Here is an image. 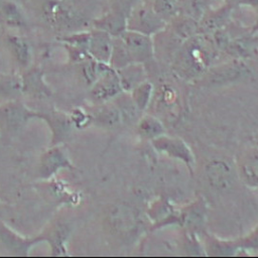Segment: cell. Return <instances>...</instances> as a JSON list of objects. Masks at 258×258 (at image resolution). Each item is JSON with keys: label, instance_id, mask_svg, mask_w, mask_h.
I'll return each mask as SVG.
<instances>
[{"label": "cell", "instance_id": "obj_7", "mask_svg": "<svg viewBox=\"0 0 258 258\" xmlns=\"http://www.w3.org/2000/svg\"><path fill=\"white\" fill-rule=\"evenodd\" d=\"M119 79L122 85V88L125 90H133L136 86L141 84L144 76V72L139 67H132L127 69H120Z\"/></svg>", "mask_w": 258, "mask_h": 258}, {"label": "cell", "instance_id": "obj_4", "mask_svg": "<svg viewBox=\"0 0 258 258\" xmlns=\"http://www.w3.org/2000/svg\"><path fill=\"white\" fill-rule=\"evenodd\" d=\"M241 176L251 186H258V150L245 153L240 161Z\"/></svg>", "mask_w": 258, "mask_h": 258}, {"label": "cell", "instance_id": "obj_9", "mask_svg": "<svg viewBox=\"0 0 258 258\" xmlns=\"http://www.w3.org/2000/svg\"><path fill=\"white\" fill-rule=\"evenodd\" d=\"M121 113L113 106L101 107L96 112V120L106 126H113L120 122Z\"/></svg>", "mask_w": 258, "mask_h": 258}, {"label": "cell", "instance_id": "obj_6", "mask_svg": "<svg viewBox=\"0 0 258 258\" xmlns=\"http://www.w3.org/2000/svg\"><path fill=\"white\" fill-rule=\"evenodd\" d=\"M137 130L140 136L151 140L164 134V127L162 123L157 118L149 115H146L139 120Z\"/></svg>", "mask_w": 258, "mask_h": 258}, {"label": "cell", "instance_id": "obj_8", "mask_svg": "<svg viewBox=\"0 0 258 258\" xmlns=\"http://www.w3.org/2000/svg\"><path fill=\"white\" fill-rule=\"evenodd\" d=\"M152 94V85L148 82H142L132 90V100L139 110L147 108Z\"/></svg>", "mask_w": 258, "mask_h": 258}, {"label": "cell", "instance_id": "obj_5", "mask_svg": "<svg viewBox=\"0 0 258 258\" xmlns=\"http://www.w3.org/2000/svg\"><path fill=\"white\" fill-rule=\"evenodd\" d=\"M69 166V160L66 158L64 154L58 149H52L47 152L40 166V172L42 176H49L58 170V168Z\"/></svg>", "mask_w": 258, "mask_h": 258}, {"label": "cell", "instance_id": "obj_3", "mask_svg": "<svg viewBox=\"0 0 258 258\" xmlns=\"http://www.w3.org/2000/svg\"><path fill=\"white\" fill-rule=\"evenodd\" d=\"M206 173L209 182L218 189L227 188L231 184V168L222 160H214L209 163L206 167Z\"/></svg>", "mask_w": 258, "mask_h": 258}, {"label": "cell", "instance_id": "obj_2", "mask_svg": "<svg viewBox=\"0 0 258 258\" xmlns=\"http://www.w3.org/2000/svg\"><path fill=\"white\" fill-rule=\"evenodd\" d=\"M122 89L123 88L118 74L109 69L95 82L92 95L95 100L99 102H105L110 98L119 95Z\"/></svg>", "mask_w": 258, "mask_h": 258}, {"label": "cell", "instance_id": "obj_1", "mask_svg": "<svg viewBox=\"0 0 258 258\" xmlns=\"http://www.w3.org/2000/svg\"><path fill=\"white\" fill-rule=\"evenodd\" d=\"M152 144L156 150L163 152L168 156L179 159L187 165H191L195 162V158L190 149L186 143L179 138H171L161 135L153 139Z\"/></svg>", "mask_w": 258, "mask_h": 258}]
</instances>
